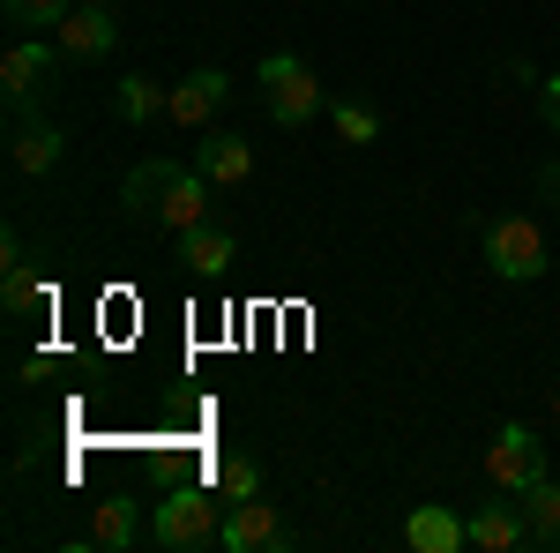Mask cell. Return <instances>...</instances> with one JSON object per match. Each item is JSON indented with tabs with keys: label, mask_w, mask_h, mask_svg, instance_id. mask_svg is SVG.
<instances>
[{
	"label": "cell",
	"mask_w": 560,
	"mask_h": 553,
	"mask_svg": "<svg viewBox=\"0 0 560 553\" xmlns=\"http://www.w3.org/2000/svg\"><path fill=\"white\" fill-rule=\"evenodd\" d=\"M113 105H120V120H128V128H142V120H165L173 83H158V76H120V83H113Z\"/></svg>",
	"instance_id": "9a60e30c"
},
{
	"label": "cell",
	"mask_w": 560,
	"mask_h": 553,
	"mask_svg": "<svg viewBox=\"0 0 560 553\" xmlns=\"http://www.w3.org/2000/svg\"><path fill=\"white\" fill-rule=\"evenodd\" d=\"M464 531H471L478 553H516L530 546V523H523V502L509 494V502H478L471 516H464Z\"/></svg>",
	"instance_id": "9c48e42d"
},
{
	"label": "cell",
	"mask_w": 560,
	"mask_h": 553,
	"mask_svg": "<svg viewBox=\"0 0 560 553\" xmlns=\"http://www.w3.org/2000/svg\"><path fill=\"white\" fill-rule=\"evenodd\" d=\"M486 479H493L501 494H523V486L546 479V449H538V434H530L523 419L493 426V441H486Z\"/></svg>",
	"instance_id": "5b68a950"
},
{
	"label": "cell",
	"mask_w": 560,
	"mask_h": 553,
	"mask_svg": "<svg viewBox=\"0 0 560 553\" xmlns=\"http://www.w3.org/2000/svg\"><path fill=\"white\" fill-rule=\"evenodd\" d=\"M538 113H546V128L560 135V76H538Z\"/></svg>",
	"instance_id": "7402d4cb"
},
{
	"label": "cell",
	"mask_w": 560,
	"mask_h": 553,
	"mask_svg": "<svg viewBox=\"0 0 560 553\" xmlns=\"http://www.w3.org/2000/svg\"><path fill=\"white\" fill-rule=\"evenodd\" d=\"M217 546H224V553H284V546H292V531H284V516L255 494V502H232V509H224Z\"/></svg>",
	"instance_id": "8992f818"
},
{
	"label": "cell",
	"mask_w": 560,
	"mask_h": 553,
	"mask_svg": "<svg viewBox=\"0 0 560 553\" xmlns=\"http://www.w3.org/2000/svg\"><path fill=\"white\" fill-rule=\"evenodd\" d=\"M232 97V83H224V68H195V76H179L173 83V105H165V120L187 135H202L217 120V105Z\"/></svg>",
	"instance_id": "52a82bcc"
},
{
	"label": "cell",
	"mask_w": 560,
	"mask_h": 553,
	"mask_svg": "<svg viewBox=\"0 0 560 553\" xmlns=\"http://www.w3.org/2000/svg\"><path fill=\"white\" fill-rule=\"evenodd\" d=\"M135 531H142V523H135V502H120V494L97 502V516H90V539H97V546H135Z\"/></svg>",
	"instance_id": "ac0fdd59"
},
{
	"label": "cell",
	"mask_w": 560,
	"mask_h": 553,
	"mask_svg": "<svg viewBox=\"0 0 560 553\" xmlns=\"http://www.w3.org/2000/svg\"><path fill=\"white\" fill-rule=\"evenodd\" d=\"M261 105H269V120H284V128H306V120L322 113V83H314V68H306L300 53H269V60H261Z\"/></svg>",
	"instance_id": "277c9868"
},
{
	"label": "cell",
	"mask_w": 560,
	"mask_h": 553,
	"mask_svg": "<svg viewBox=\"0 0 560 553\" xmlns=\"http://www.w3.org/2000/svg\"><path fill=\"white\" fill-rule=\"evenodd\" d=\"M329 120H337V142H351V150H359V142H382V113H374V105H359V97H345Z\"/></svg>",
	"instance_id": "ffe728a7"
},
{
	"label": "cell",
	"mask_w": 560,
	"mask_h": 553,
	"mask_svg": "<svg viewBox=\"0 0 560 553\" xmlns=\"http://www.w3.org/2000/svg\"><path fill=\"white\" fill-rule=\"evenodd\" d=\"M52 76H60V45H45V38H15L8 60H0V90H8L15 105L38 97V90H52Z\"/></svg>",
	"instance_id": "ba28073f"
},
{
	"label": "cell",
	"mask_w": 560,
	"mask_h": 553,
	"mask_svg": "<svg viewBox=\"0 0 560 553\" xmlns=\"http://www.w3.org/2000/svg\"><path fill=\"white\" fill-rule=\"evenodd\" d=\"M546 195H553V203H560V165H546Z\"/></svg>",
	"instance_id": "603a6c76"
},
{
	"label": "cell",
	"mask_w": 560,
	"mask_h": 553,
	"mask_svg": "<svg viewBox=\"0 0 560 553\" xmlns=\"http://www.w3.org/2000/svg\"><path fill=\"white\" fill-rule=\"evenodd\" d=\"M553 412H560V396H553Z\"/></svg>",
	"instance_id": "d4e9b609"
},
{
	"label": "cell",
	"mask_w": 560,
	"mask_h": 553,
	"mask_svg": "<svg viewBox=\"0 0 560 553\" xmlns=\"http://www.w3.org/2000/svg\"><path fill=\"white\" fill-rule=\"evenodd\" d=\"M83 8H120V0H83Z\"/></svg>",
	"instance_id": "cb8c5ba5"
},
{
	"label": "cell",
	"mask_w": 560,
	"mask_h": 553,
	"mask_svg": "<svg viewBox=\"0 0 560 553\" xmlns=\"http://www.w3.org/2000/svg\"><path fill=\"white\" fill-rule=\"evenodd\" d=\"M60 150H68V142H60L52 120H15V135H8V165L23 172V180L52 172V165H60Z\"/></svg>",
	"instance_id": "5bb4252c"
},
{
	"label": "cell",
	"mask_w": 560,
	"mask_h": 553,
	"mask_svg": "<svg viewBox=\"0 0 560 553\" xmlns=\"http://www.w3.org/2000/svg\"><path fill=\"white\" fill-rule=\"evenodd\" d=\"M217 531H224V516H217V502L202 494V486H165V502H158V516H150V539L158 546H217Z\"/></svg>",
	"instance_id": "3957f363"
},
{
	"label": "cell",
	"mask_w": 560,
	"mask_h": 553,
	"mask_svg": "<svg viewBox=\"0 0 560 553\" xmlns=\"http://www.w3.org/2000/svg\"><path fill=\"white\" fill-rule=\"evenodd\" d=\"M45 299H52V285H45L38 262H15V269H0V307H8V314H38Z\"/></svg>",
	"instance_id": "e0dca14e"
},
{
	"label": "cell",
	"mask_w": 560,
	"mask_h": 553,
	"mask_svg": "<svg viewBox=\"0 0 560 553\" xmlns=\"http://www.w3.org/2000/svg\"><path fill=\"white\" fill-rule=\"evenodd\" d=\"M120 203L150 232H187V224H210V180L195 165H173V158H142L120 187Z\"/></svg>",
	"instance_id": "6da1fadb"
},
{
	"label": "cell",
	"mask_w": 560,
	"mask_h": 553,
	"mask_svg": "<svg viewBox=\"0 0 560 553\" xmlns=\"http://www.w3.org/2000/svg\"><path fill=\"white\" fill-rule=\"evenodd\" d=\"M0 8H8V23H15V31H60L75 0H0Z\"/></svg>",
	"instance_id": "d6986e66"
},
{
	"label": "cell",
	"mask_w": 560,
	"mask_h": 553,
	"mask_svg": "<svg viewBox=\"0 0 560 553\" xmlns=\"http://www.w3.org/2000/svg\"><path fill=\"white\" fill-rule=\"evenodd\" d=\"M404 546H411V553H464V546H471V531H464V516H456V509L419 502V509L404 516Z\"/></svg>",
	"instance_id": "7c38bea8"
},
{
	"label": "cell",
	"mask_w": 560,
	"mask_h": 553,
	"mask_svg": "<svg viewBox=\"0 0 560 553\" xmlns=\"http://www.w3.org/2000/svg\"><path fill=\"white\" fill-rule=\"evenodd\" d=\"M52 45L68 53V60H105L113 45H120V23H113V8H68V23L52 31Z\"/></svg>",
	"instance_id": "30bf717a"
},
{
	"label": "cell",
	"mask_w": 560,
	"mask_h": 553,
	"mask_svg": "<svg viewBox=\"0 0 560 553\" xmlns=\"http://www.w3.org/2000/svg\"><path fill=\"white\" fill-rule=\"evenodd\" d=\"M523 523H530V546H553L560 553V479H538V486H523Z\"/></svg>",
	"instance_id": "2e32d148"
},
{
	"label": "cell",
	"mask_w": 560,
	"mask_h": 553,
	"mask_svg": "<svg viewBox=\"0 0 560 553\" xmlns=\"http://www.w3.org/2000/svg\"><path fill=\"white\" fill-rule=\"evenodd\" d=\"M478 255H486V269H493L501 285H538V277L553 269V262H546V232H538L530 217H486Z\"/></svg>",
	"instance_id": "7a4b0ae2"
},
{
	"label": "cell",
	"mask_w": 560,
	"mask_h": 553,
	"mask_svg": "<svg viewBox=\"0 0 560 553\" xmlns=\"http://www.w3.org/2000/svg\"><path fill=\"white\" fill-rule=\"evenodd\" d=\"M217 494H224V502H255L261 494V464L255 457H224V464H217Z\"/></svg>",
	"instance_id": "44dd1931"
},
{
	"label": "cell",
	"mask_w": 560,
	"mask_h": 553,
	"mask_svg": "<svg viewBox=\"0 0 560 553\" xmlns=\"http://www.w3.org/2000/svg\"><path fill=\"white\" fill-rule=\"evenodd\" d=\"M195 172H202L210 187H240V180L255 172V150H247L232 128H202V142H195Z\"/></svg>",
	"instance_id": "8fae6325"
},
{
	"label": "cell",
	"mask_w": 560,
	"mask_h": 553,
	"mask_svg": "<svg viewBox=\"0 0 560 553\" xmlns=\"http://www.w3.org/2000/svg\"><path fill=\"white\" fill-rule=\"evenodd\" d=\"M173 255L187 262L195 277H224L232 255H240V240H232L224 224H187V232H173Z\"/></svg>",
	"instance_id": "4fadbf2b"
}]
</instances>
